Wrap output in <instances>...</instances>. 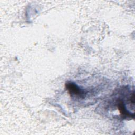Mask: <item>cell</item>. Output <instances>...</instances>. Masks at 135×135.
Returning a JSON list of instances; mask_svg holds the SVG:
<instances>
[{"label": "cell", "mask_w": 135, "mask_h": 135, "mask_svg": "<svg viewBox=\"0 0 135 135\" xmlns=\"http://www.w3.org/2000/svg\"><path fill=\"white\" fill-rule=\"evenodd\" d=\"M65 86L69 93L72 94V95H75L80 97H82L83 95H84V92L83 91V90L80 89L73 83H68L65 84Z\"/></svg>", "instance_id": "6da1fadb"}]
</instances>
